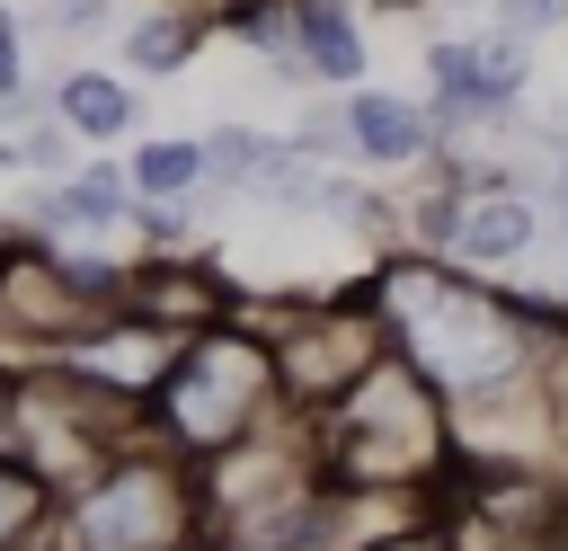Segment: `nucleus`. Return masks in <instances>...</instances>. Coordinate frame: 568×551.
Here are the masks:
<instances>
[{
    "label": "nucleus",
    "instance_id": "2eb2a0df",
    "mask_svg": "<svg viewBox=\"0 0 568 551\" xmlns=\"http://www.w3.org/2000/svg\"><path fill=\"white\" fill-rule=\"evenodd\" d=\"M382 551H435V542H382Z\"/></svg>",
    "mask_w": 568,
    "mask_h": 551
},
{
    "label": "nucleus",
    "instance_id": "f257e3e1",
    "mask_svg": "<svg viewBox=\"0 0 568 551\" xmlns=\"http://www.w3.org/2000/svg\"><path fill=\"white\" fill-rule=\"evenodd\" d=\"M204 533H213V507H204L186 453H169L160 435L115 444L53 507V551H195Z\"/></svg>",
    "mask_w": 568,
    "mask_h": 551
},
{
    "label": "nucleus",
    "instance_id": "6e6552de",
    "mask_svg": "<svg viewBox=\"0 0 568 551\" xmlns=\"http://www.w3.org/2000/svg\"><path fill=\"white\" fill-rule=\"evenodd\" d=\"M124 178H133V196H195L204 187V133H142L133 151H124Z\"/></svg>",
    "mask_w": 568,
    "mask_h": 551
},
{
    "label": "nucleus",
    "instance_id": "20e7f679",
    "mask_svg": "<svg viewBox=\"0 0 568 551\" xmlns=\"http://www.w3.org/2000/svg\"><path fill=\"white\" fill-rule=\"evenodd\" d=\"M44 107L80 133V151H115V142H133V124H142L133 80H124V71H106V62H71V71L44 89Z\"/></svg>",
    "mask_w": 568,
    "mask_h": 551
},
{
    "label": "nucleus",
    "instance_id": "9b49d317",
    "mask_svg": "<svg viewBox=\"0 0 568 551\" xmlns=\"http://www.w3.org/2000/svg\"><path fill=\"white\" fill-rule=\"evenodd\" d=\"M27 107H36V80H27V18L0 0V116L18 124Z\"/></svg>",
    "mask_w": 568,
    "mask_h": 551
},
{
    "label": "nucleus",
    "instance_id": "f03ea898",
    "mask_svg": "<svg viewBox=\"0 0 568 551\" xmlns=\"http://www.w3.org/2000/svg\"><path fill=\"white\" fill-rule=\"evenodd\" d=\"M275 400H284L275 347H257V338L204 320V329L178 338L169 373L151 382V400H142V435H160V444L186 453V462H213L222 444L257 435V427L275 418Z\"/></svg>",
    "mask_w": 568,
    "mask_h": 551
},
{
    "label": "nucleus",
    "instance_id": "423d86ee",
    "mask_svg": "<svg viewBox=\"0 0 568 551\" xmlns=\"http://www.w3.org/2000/svg\"><path fill=\"white\" fill-rule=\"evenodd\" d=\"M204 9L195 0H160V9H142L133 27H124V62L142 71V80H178L186 62H195V44H204Z\"/></svg>",
    "mask_w": 568,
    "mask_h": 551
},
{
    "label": "nucleus",
    "instance_id": "ddd939ff",
    "mask_svg": "<svg viewBox=\"0 0 568 551\" xmlns=\"http://www.w3.org/2000/svg\"><path fill=\"white\" fill-rule=\"evenodd\" d=\"M497 18H506V36H532V27H559V18H568V0H506Z\"/></svg>",
    "mask_w": 568,
    "mask_h": 551
},
{
    "label": "nucleus",
    "instance_id": "f8f14e48",
    "mask_svg": "<svg viewBox=\"0 0 568 551\" xmlns=\"http://www.w3.org/2000/svg\"><path fill=\"white\" fill-rule=\"evenodd\" d=\"M106 18H115V0H36V27L62 36V44H71V36H98Z\"/></svg>",
    "mask_w": 568,
    "mask_h": 551
},
{
    "label": "nucleus",
    "instance_id": "0eeeda50",
    "mask_svg": "<svg viewBox=\"0 0 568 551\" xmlns=\"http://www.w3.org/2000/svg\"><path fill=\"white\" fill-rule=\"evenodd\" d=\"M293 18H302V62H311V80L355 89V80H364V36H355L346 0H293Z\"/></svg>",
    "mask_w": 568,
    "mask_h": 551
},
{
    "label": "nucleus",
    "instance_id": "7ed1b4c3",
    "mask_svg": "<svg viewBox=\"0 0 568 551\" xmlns=\"http://www.w3.org/2000/svg\"><path fill=\"white\" fill-rule=\"evenodd\" d=\"M382 320L399 338V355L453 391H488L524 364V329L506 320V302H488L479 284L462 276H435V267H390L382 284Z\"/></svg>",
    "mask_w": 568,
    "mask_h": 551
},
{
    "label": "nucleus",
    "instance_id": "4468645a",
    "mask_svg": "<svg viewBox=\"0 0 568 551\" xmlns=\"http://www.w3.org/2000/svg\"><path fill=\"white\" fill-rule=\"evenodd\" d=\"M0 178H18V142L9 133H0Z\"/></svg>",
    "mask_w": 568,
    "mask_h": 551
},
{
    "label": "nucleus",
    "instance_id": "39448f33",
    "mask_svg": "<svg viewBox=\"0 0 568 551\" xmlns=\"http://www.w3.org/2000/svg\"><path fill=\"white\" fill-rule=\"evenodd\" d=\"M346 151L364 169H417L435 151V116L417 98H390V89H346Z\"/></svg>",
    "mask_w": 568,
    "mask_h": 551
},
{
    "label": "nucleus",
    "instance_id": "1a4fd4ad",
    "mask_svg": "<svg viewBox=\"0 0 568 551\" xmlns=\"http://www.w3.org/2000/svg\"><path fill=\"white\" fill-rule=\"evenodd\" d=\"M453 249H462V258H479V267H497V258L532 249V204H524V196H479V204H462Z\"/></svg>",
    "mask_w": 568,
    "mask_h": 551
},
{
    "label": "nucleus",
    "instance_id": "9d476101",
    "mask_svg": "<svg viewBox=\"0 0 568 551\" xmlns=\"http://www.w3.org/2000/svg\"><path fill=\"white\" fill-rule=\"evenodd\" d=\"M284 151V133H257V124H213L204 133V187H257V169Z\"/></svg>",
    "mask_w": 568,
    "mask_h": 551
},
{
    "label": "nucleus",
    "instance_id": "dca6fc26",
    "mask_svg": "<svg viewBox=\"0 0 568 551\" xmlns=\"http://www.w3.org/2000/svg\"><path fill=\"white\" fill-rule=\"evenodd\" d=\"M390 9H417V0H390Z\"/></svg>",
    "mask_w": 568,
    "mask_h": 551
}]
</instances>
